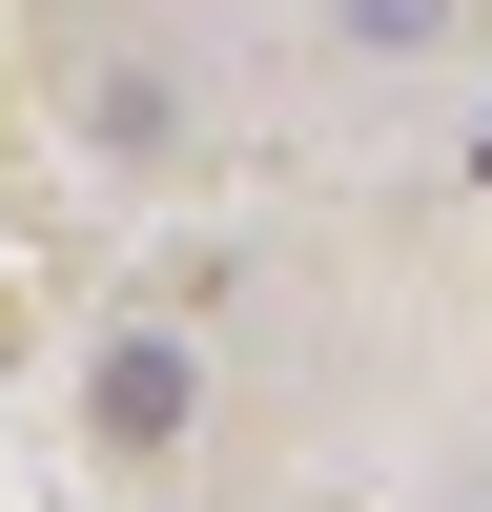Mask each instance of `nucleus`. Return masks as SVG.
<instances>
[{
  "label": "nucleus",
  "mask_w": 492,
  "mask_h": 512,
  "mask_svg": "<svg viewBox=\"0 0 492 512\" xmlns=\"http://www.w3.org/2000/svg\"><path fill=\"white\" fill-rule=\"evenodd\" d=\"M328 41L349 62H410V41H451V0H328Z\"/></svg>",
  "instance_id": "f03ea898"
},
{
  "label": "nucleus",
  "mask_w": 492,
  "mask_h": 512,
  "mask_svg": "<svg viewBox=\"0 0 492 512\" xmlns=\"http://www.w3.org/2000/svg\"><path fill=\"white\" fill-rule=\"evenodd\" d=\"M82 410H103V451H185V410H205V369L164 349V328H123V349H103V390H82Z\"/></svg>",
  "instance_id": "f257e3e1"
}]
</instances>
